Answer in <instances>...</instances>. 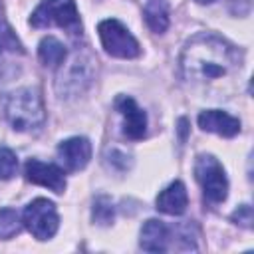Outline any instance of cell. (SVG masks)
Listing matches in <instances>:
<instances>
[{"label": "cell", "mask_w": 254, "mask_h": 254, "mask_svg": "<svg viewBox=\"0 0 254 254\" xmlns=\"http://www.w3.org/2000/svg\"><path fill=\"white\" fill-rule=\"evenodd\" d=\"M30 24L34 28L60 26L67 32H81L79 12L73 0H42L38 8L30 16Z\"/></svg>", "instance_id": "4"}, {"label": "cell", "mask_w": 254, "mask_h": 254, "mask_svg": "<svg viewBox=\"0 0 254 254\" xmlns=\"http://www.w3.org/2000/svg\"><path fill=\"white\" fill-rule=\"evenodd\" d=\"M97 34H99L103 50L113 58L133 60L141 54V46L135 40V36L115 18L101 20L97 24Z\"/></svg>", "instance_id": "5"}, {"label": "cell", "mask_w": 254, "mask_h": 254, "mask_svg": "<svg viewBox=\"0 0 254 254\" xmlns=\"http://www.w3.org/2000/svg\"><path fill=\"white\" fill-rule=\"evenodd\" d=\"M194 177L208 202L218 204L228 196V179L216 157L198 155L194 161Z\"/></svg>", "instance_id": "6"}, {"label": "cell", "mask_w": 254, "mask_h": 254, "mask_svg": "<svg viewBox=\"0 0 254 254\" xmlns=\"http://www.w3.org/2000/svg\"><path fill=\"white\" fill-rule=\"evenodd\" d=\"M58 159L67 171H81L91 159V143L87 137H69L58 145Z\"/></svg>", "instance_id": "10"}, {"label": "cell", "mask_w": 254, "mask_h": 254, "mask_svg": "<svg viewBox=\"0 0 254 254\" xmlns=\"http://www.w3.org/2000/svg\"><path fill=\"white\" fill-rule=\"evenodd\" d=\"M0 50H2V46H0Z\"/></svg>", "instance_id": "22"}, {"label": "cell", "mask_w": 254, "mask_h": 254, "mask_svg": "<svg viewBox=\"0 0 254 254\" xmlns=\"http://www.w3.org/2000/svg\"><path fill=\"white\" fill-rule=\"evenodd\" d=\"M194 2H196V4H212L214 0H194Z\"/></svg>", "instance_id": "21"}, {"label": "cell", "mask_w": 254, "mask_h": 254, "mask_svg": "<svg viewBox=\"0 0 254 254\" xmlns=\"http://www.w3.org/2000/svg\"><path fill=\"white\" fill-rule=\"evenodd\" d=\"M179 64L181 73L189 83L204 85L230 79L242 67V54L224 38L200 32L187 40Z\"/></svg>", "instance_id": "1"}, {"label": "cell", "mask_w": 254, "mask_h": 254, "mask_svg": "<svg viewBox=\"0 0 254 254\" xmlns=\"http://www.w3.org/2000/svg\"><path fill=\"white\" fill-rule=\"evenodd\" d=\"M0 46L2 48H6V50H10V52H24V48H22V44H20V40L16 38V34H14V30L10 28V24L4 20V16L0 14Z\"/></svg>", "instance_id": "19"}, {"label": "cell", "mask_w": 254, "mask_h": 254, "mask_svg": "<svg viewBox=\"0 0 254 254\" xmlns=\"http://www.w3.org/2000/svg\"><path fill=\"white\" fill-rule=\"evenodd\" d=\"M38 58H40V62H42L44 65H48V67H58V65H62L64 60L67 58V50H65V46H64L58 38L46 36V38H42V42H40V46H38Z\"/></svg>", "instance_id": "15"}, {"label": "cell", "mask_w": 254, "mask_h": 254, "mask_svg": "<svg viewBox=\"0 0 254 254\" xmlns=\"http://www.w3.org/2000/svg\"><path fill=\"white\" fill-rule=\"evenodd\" d=\"M169 242H171V228L157 220V218H149L139 232V246L145 252H165L169 250Z\"/></svg>", "instance_id": "12"}, {"label": "cell", "mask_w": 254, "mask_h": 254, "mask_svg": "<svg viewBox=\"0 0 254 254\" xmlns=\"http://www.w3.org/2000/svg\"><path fill=\"white\" fill-rule=\"evenodd\" d=\"M232 222L234 224H240L244 228H252V222H254V216H252V206L250 204H240L234 212H232Z\"/></svg>", "instance_id": "20"}, {"label": "cell", "mask_w": 254, "mask_h": 254, "mask_svg": "<svg viewBox=\"0 0 254 254\" xmlns=\"http://www.w3.org/2000/svg\"><path fill=\"white\" fill-rule=\"evenodd\" d=\"M18 171V157L12 149L0 147V181H8Z\"/></svg>", "instance_id": "18"}, {"label": "cell", "mask_w": 254, "mask_h": 254, "mask_svg": "<svg viewBox=\"0 0 254 254\" xmlns=\"http://www.w3.org/2000/svg\"><path fill=\"white\" fill-rule=\"evenodd\" d=\"M93 79V60L89 54L75 52L67 62L64 60L62 69L58 73L56 91L60 97H75L81 95Z\"/></svg>", "instance_id": "3"}, {"label": "cell", "mask_w": 254, "mask_h": 254, "mask_svg": "<svg viewBox=\"0 0 254 254\" xmlns=\"http://www.w3.org/2000/svg\"><path fill=\"white\" fill-rule=\"evenodd\" d=\"M4 117L14 131H40L46 123V109L38 87H22L8 93L2 101Z\"/></svg>", "instance_id": "2"}, {"label": "cell", "mask_w": 254, "mask_h": 254, "mask_svg": "<svg viewBox=\"0 0 254 254\" xmlns=\"http://www.w3.org/2000/svg\"><path fill=\"white\" fill-rule=\"evenodd\" d=\"M187 204H189V194L181 181L171 183L157 196V208L171 216H181L187 210Z\"/></svg>", "instance_id": "13"}, {"label": "cell", "mask_w": 254, "mask_h": 254, "mask_svg": "<svg viewBox=\"0 0 254 254\" xmlns=\"http://www.w3.org/2000/svg\"><path fill=\"white\" fill-rule=\"evenodd\" d=\"M22 224L38 240H50L60 228L56 204L48 198H34L22 212Z\"/></svg>", "instance_id": "7"}, {"label": "cell", "mask_w": 254, "mask_h": 254, "mask_svg": "<svg viewBox=\"0 0 254 254\" xmlns=\"http://www.w3.org/2000/svg\"><path fill=\"white\" fill-rule=\"evenodd\" d=\"M24 175L30 183L46 187L58 194H62L65 190V175L54 163H42L38 159H28L24 165Z\"/></svg>", "instance_id": "8"}, {"label": "cell", "mask_w": 254, "mask_h": 254, "mask_svg": "<svg viewBox=\"0 0 254 254\" xmlns=\"http://www.w3.org/2000/svg\"><path fill=\"white\" fill-rule=\"evenodd\" d=\"M22 228L20 214L14 208H0V238L10 240L14 238Z\"/></svg>", "instance_id": "17"}, {"label": "cell", "mask_w": 254, "mask_h": 254, "mask_svg": "<svg viewBox=\"0 0 254 254\" xmlns=\"http://www.w3.org/2000/svg\"><path fill=\"white\" fill-rule=\"evenodd\" d=\"M147 26L155 34H163L169 28V0H149L145 10H143Z\"/></svg>", "instance_id": "14"}, {"label": "cell", "mask_w": 254, "mask_h": 254, "mask_svg": "<svg viewBox=\"0 0 254 254\" xmlns=\"http://www.w3.org/2000/svg\"><path fill=\"white\" fill-rule=\"evenodd\" d=\"M113 105L123 117V133L133 141L143 139L147 133V115L135 103V99L127 95H117Z\"/></svg>", "instance_id": "9"}, {"label": "cell", "mask_w": 254, "mask_h": 254, "mask_svg": "<svg viewBox=\"0 0 254 254\" xmlns=\"http://www.w3.org/2000/svg\"><path fill=\"white\" fill-rule=\"evenodd\" d=\"M196 121L202 131L216 133L220 137H234L240 133V121L220 109H206L198 115Z\"/></svg>", "instance_id": "11"}, {"label": "cell", "mask_w": 254, "mask_h": 254, "mask_svg": "<svg viewBox=\"0 0 254 254\" xmlns=\"http://www.w3.org/2000/svg\"><path fill=\"white\" fill-rule=\"evenodd\" d=\"M91 218L95 224L99 226H109L113 224V218H115V206H113V200L109 196H97L95 202H93V210H91Z\"/></svg>", "instance_id": "16"}]
</instances>
